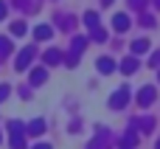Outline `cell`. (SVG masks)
I'll return each instance as SVG.
<instances>
[{
    "mask_svg": "<svg viewBox=\"0 0 160 149\" xmlns=\"http://www.w3.org/2000/svg\"><path fill=\"white\" fill-rule=\"evenodd\" d=\"M127 99H129V90H127V87H121V90H115V93H112V99H110V107L121 110V107L127 104Z\"/></svg>",
    "mask_w": 160,
    "mask_h": 149,
    "instance_id": "1",
    "label": "cell"
},
{
    "mask_svg": "<svg viewBox=\"0 0 160 149\" xmlns=\"http://www.w3.org/2000/svg\"><path fill=\"white\" fill-rule=\"evenodd\" d=\"M158 6H160V0H158Z\"/></svg>",
    "mask_w": 160,
    "mask_h": 149,
    "instance_id": "23",
    "label": "cell"
},
{
    "mask_svg": "<svg viewBox=\"0 0 160 149\" xmlns=\"http://www.w3.org/2000/svg\"><path fill=\"white\" fill-rule=\"evenodd\" d=\"M152 101H155V87H143V90L138 93V104H141V107H149Z\"/></svg>",
    "mask_w": 160,
    "mask_h": 149,
    "instance_id": "2",
    "label": "cell"
},
{
    "mask_svg": "<svg viewBox=\"0 0 160 149\" xmlns=\"http://www.w3.org/2000/svg\"><path fill=\"white\" fill-rule=\"evenodd\" d=\"M3 14H6V6H3V3H0V20H3Z\"/></svg>",
    "mask_w": 160,
    "mask_h": 149,
    "instance_id": "19",
    "label": "cell"
},
{
    "mask_svg": "<svg viewBox=\"0 0 160 149\" xmlns=\"http://www.w3.org/2000/svg\"><path fill=\"white\" fill-rule=\"evenodd\" d=\"M34 149H51V146H48V144H39V146H34Z\"/></svg>",
    "mask_w": 160,
    "mask_h": 149,
    "instance_id": "20",
    "label": "cell"
},
{
    "mask_svg": "<svg viewBox=\"0 0 160 149\" xmlns=\"http://www.w3.org/2000/svg\"><path fill=\"white\" fill-rule=\"evenodd\" d=\"M143 3H146V0H129V6H132V8H143Z\"/></svg>",
    "mask_w": 160,
    "mask_h": 149,
    "instance_id": "18",
    "label": "cell"
},
{
    "mask_svg": "<svg viewBox=\"0 0 160 149\" xmlns=\"http://www.w3.org/2000/svg\"><path fill=\"white\" fill-rule=\"evenodd\" d=\"M42 82H45V70H42V68H37V70L31 73V85H42Z\"/></svg>",
    "mask_w": 160,
    "mask_h": 149,
    "instance_id": "11",
    "label": "cell"
},
{
    "mask_svg": "<svg viewBox=\"0 0 160 149\" xmlns=\"http://www.w3.org/2000/svg\"><path fill=\"white\" fill-rule=\"evenodd\" d=\"M121 70H124V73H135V70H138V59H124V62H121Z\"/></svg>",
    "mask_w": 160,
    "mask_h": 149,
    "instance_id": "6",
    "label": "cell"
},
{
    "mask_svg": "<svg viewBox=\"0 0 160 149\" xmlns=\"http://www.w3.org/2000/svg\"><path fill=\"white\" fill-rule=\"evenodd\" d=\"M158 149H160V141H158Z\"/></svg>",
    "mask_w": 160,
    "mask_h": 149,
    "instance_id": "21",
    "label": "cell"
},
{
    "mask_svg": "<svg viewBox=\"0 0 160 149\" xmlns=\"http://www.w3.org/2000/svg\"><path fill=\"white\" fill-rule=\"evenodd\" d=\"M6 96H8V85H0V101H3Z\"/></svg>",
    "mask_w": 160,
    "mask_h": 149,
    "instance_id": "17",
    "label": "cell"
},
{
    "mask_svg": "<svg viewBox=\"0 0 160 149\" xmlns=\"http://www.w3.org/2000/svg\"><path fill=\"white\" fill-rule=\"evenodd\" d=\"M11 34H14V37H22V34H25V25H22V23H14V25H11Z\"/></svg>",
    "mask_w": 160,
    "mask_h": 149,
    "instance_id": "14",
    "label": "cell"
},
{
    "mask_svg": "<svg viewBox=\"0 0 160 149\" xmlns=\"http://www.w3.org/2000/svg\"><path fill=\"white\" fill-rule=\"evenodd\" d=\"M158 79H160V73H158Z\"/></svg>",
    "mask_w": 160,
    "mask_h": 149,
    "instance_id": "22",
    "label": "cell"
},
{
    "mask_svg": "<svg viewBox=\"0 0 160 149\" xmlns=\"http://www.w3.org/2000/svg\"><path fill=\"white\" fill-rule=\"evenodd\" d=\"M98 70H101V73H112V70H115V62L104 56V59H98Z\"/></svg>",
    "mask_w": 160,
    "mask_h": 149,
    "instance_id": "5",
    "label": "cell"
},
{
    "mask_svg": "<svg viewBox=\"0 0 160 149\" xmlns=\"http://www.w3.org/2000/svg\"><path fill=\"white\" fill-rule=\"evenodd\" d=\"M42 130H45V124H42V121H34V124L28 127V132H31V135H39Z\"/></svg>",
    "mask_w": 160,
    "mask_h": 149,
    "instance_id": "13",
    "label": "cell"
},
{
    "mask_svg": "<svg viewBox=\"0 0 160 149\" xmlns=\"http://www.w3.org/2000/svg\"><path fill=\"white\" fill-rule=\"evenodd\" d=\"M34 34H37V39H48L51 37V25H37Z\"/></svg>",
    "mask_w": 160,
    "mask_h": 149,
    "instance_id": "10",
    "label": "cell"
},
{
    "mask_svg": "<svg viewBox=\"0 0 160 149\" xmlns=\"http://www.w3.org/2000/svg\"><path fill=\"white\" fill-rule=\"evenodd\" d=\"M135 141H138V135H135V132L124 135V141H121V149H132V146H135Z\"/></svg>",
    "mask_w": 160,
    "mask_h": 149,
    "instance_id": "8",
    "label": "cell"
},
{
    "mask_svg": "<svg viewBox=\"0 0 160 149\" xmlns=\"http://www.w3.org/2000/svg\"><path fill=\"white\" fill-rule=\"evenodd\" d=\"M132 51H135V54L149 51V39H135V42H132Z\"/></svg>",
    "mask_w": 160,
    "mask_h": 149,
    "instance_id": "7",
    "label": "cell"
},
{
    "mask_svg": "<svg viewBox=\"0 0 160 149\" xmlns=\"http://www.w3.org/2000/svg\"><path fill=\"white\" fill-rule=\"evenodd\" d=\"M82 48H84V37H76L73 39V51H82Z\"/></svg>",
    "mask_w": 160,
    "mask_h": 149,
    "instance_id": "16",
    "label": "cell"
},
{
    "mask_svg": "<svg viewBox=\"0 0 160 149\" xmlns=\"http://www.w3.org/2000/svg\"><path fill=\"white\" fill-rule=\"evenodd\" d=\"M112 28H115V31H127V28H129V17H127V14H115V17H112Z\"/></svg>",
    "mask_w": 160,
    "mask_h": 149,
    "instance_id": "3",
    "label": "cell"
},
{
    "mask_svg": "<svg viewBox=\"0 0 160 149\" xmlns=\"http://www.w3.org/2000/svg\"><path fill=\"white\" fill-rule=\"evenodd\" d=\"M84 23H87V25H90V28L96 31V28H98V14H93V11H87V14H84Z\"/></svg>",
    "mask_w": 160,
    "mask_h": 149,
    "instance_id": "9",
    "label": "cell"
},
{
    "mask_svg": "<svg viewBox=\"0 0 160 149\" xmlns=\"http://www.w3.org/2000/svg\"><path fill=\"white\" fill-rule=\"evenodd\" d=\"M31 56H34V51H31V48H25V51H22V54L17 56V70H22V68H25V65L31 62Z\"/></svg>",
    "mask_w": 160,
    "mask_h": 149,
    "instance_id": "4",
    "label": "cell"
},
{
    "mask_svg": "<svg viewBox=\"0 0 160 149\" xmlns=\"http://www.w3.org/2000/svg\"><path fill=\"white\" fill-rule=\"evenodd\" d=\"M93 39H98V42H104V39H107V34H104L101 28H96V31H93Z\"/></svg>",
    "mask_w": 160,
    "mask_h": 149,
    "instance_id": "15",
    "label": "cell"
},
{
    "mask_svg": "<svg viewBox=\"0 0 160 149\" xmlns=\"http://www.w3.org/2000/svg\"><path fill=\"white\" fill-rule=\"evenodd\" d=\"M45 62H48V65H56V62H59V51H48V54H45Z\"/></svg>",
    "mask_w": 160,
    "mask_h": 149,
    "instance_id": "12",
    "label": "cell"
}]
</instances>
